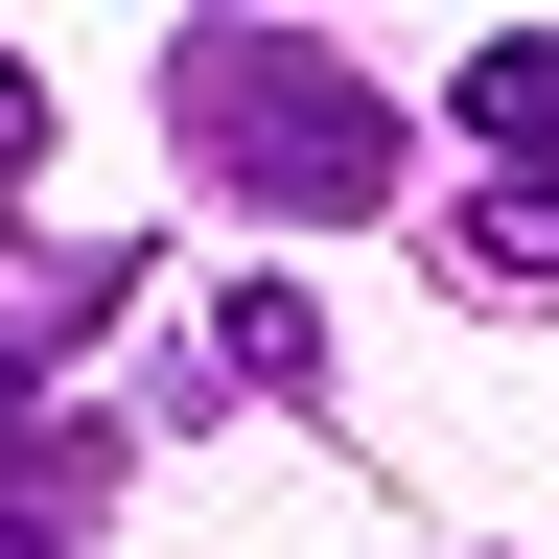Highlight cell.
I'll use <instances>...</instances> for the list:
<instances>
[{
  "label": "cell",
  "mask_w": 559,
  "mask_h": 559,
  "mask_svg": "<svg viewBox=\"0 0 559 559\" xmlns=\"http://www.w3.org/2000/svg\"><path fill=\"white\" fill-rule=\"evenodd\" d=\"M164 140H187V187L280 210V234H373L396 164H419L396 70L326 47V24H187V47H164Z\"/></svg>",
  "instance_id": "6da1fadb"
},
{
  "label": "cell",
  "mask_w": 559,
  "mask_h": 559,
  "mask_svg": "<svg viewBox=\"0 0 559 559\" xmlns=\"http://www.w3.org/2000/svg\"><path fill=\"white\" fill-rule=\"evenodd\" d=\"M466 140H489L513 187H559V47H536V24H513V47H466Z\"/></svg>",
  "instance_id": "7a4b0ae2"
},
{
  "label": "cell",
  "mask_w": 559,
  "mask_h": 559,
  "mask_svg": "<svg viewBox=\"0 0 559 559\" xmlns=\"http://www.w3.org/2000/svg\"><path fill=\"white\" fill-rule=\"evenodd\" d=\"M304 373H326L304 280H234V304H210V396H304Z\"/></svg>",
  "instance_id": "3957f363"
},
{
  "label": "cell",
  "mask_w": 559,
  "mask_h": 559,
  "mask_svg": "<svg viewBox=\"0 0 559 559\" xmlns=\"http://www.w3.org/2000/svg\"><path fill=\"white\" fill-rule=\"evenodd\" d=\"M443 257H466V280H559V187H489V210H443Z\"/></svg>",
  "instance_id": "277c9868"
},
{
  "label": "cell",
  "mask_w": 559,
  "mask_h": 559,
  "mask_svg": "<svg viewBox=\"0 0 559 559\" xmlns=\"http://www.w3.org/2000/svg\"><path fill=\"white\" fill-rule=\"evenodd\" d=\"M24 187H47V70L0 47V234H24Z\"/></svg>",
  "instance_id": "5b68a950"
},
{
  "label": "cell",
  "mask_w": 559,
  "mask_h": 559,
  "mask_svg": "<svg viewBox=\"0 0 559 559\" xmlns=\"http://www.w3.org/2000/svg\"><path fill=\"white\" fill-rule=\"evenodd\" d=\"M0 559H70V513H0Z\"/></svg>",
  "instance_id": "8992f818"
}]
</instances>
